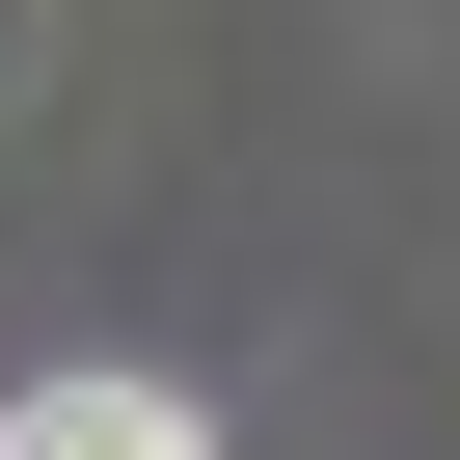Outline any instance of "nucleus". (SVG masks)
Masks as SVG:
<instances>
[{
	"label": "nucleus",
	"instance_id": "f257e3e1",
	"mask_svg": "<svg viewBox=\"0 0 460 460\" xmlns=\"http://www.w3.org/2000/svg\"><path fill=\"white\" fill-rule=\"evenodd\" d=\"M0 460H217L163 379H28V406H0Z\"/></svg>",
	"mask_w": 460,
	"mask_h": 460
}]
</instances>
